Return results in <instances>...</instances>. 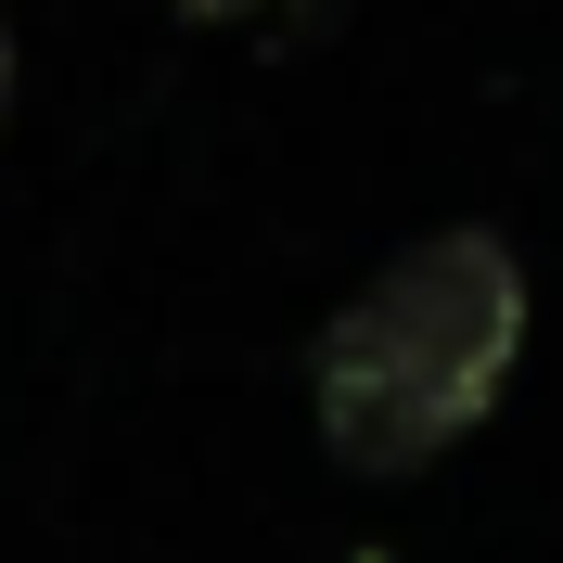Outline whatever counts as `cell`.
<instances>
[{"instance_id":"obj_1","label":"cell","mask_w":563,"mask_h":563,"mask_svg":"<svg viewBox=\"0 0 563 563\" xmlns=\"http://www.w3.org/2000/svg\"><path fill=\"white\" fill-rule=\"evenodd\" d=\"M512 358H526V256L499 231H422L320 320L308 346L320 449L372 487H397L499 410Z\"/></svg>"},{"instance_id":"obj_2","label":"cell","mask_w":563,"mask_h":563,"mask_svg":"<svg viewBox=\"0 0 563 563\" xmlns=\"http://www.w3.org/2000/svg\"><path fill=\"white\" fill-rule=\"evenodd\" d=\"M192 26H244V13H269V0H179Z\"/></svg>"},{"instance_id":"obj_3","label":"cell","mask_w":563,"mask_h":563,"mask_svg":"<svg viewBox=\"0 0 563 563\" xmlns=\"http://www.w3.org/2000/svg\"><path fill=\"white\" fill-rule=\"evenodd\" d=\"M0 115H13V13H0Z\"/></svg>"}]
</instances>
